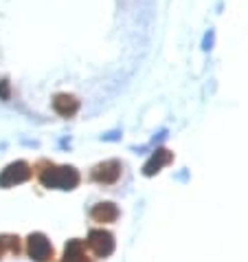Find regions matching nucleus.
I'll use <instances>...</instances> for the list:
<instances>
[{"label":"nucleus","instance_id":"1","mask_svg":"<svg viewBox=\"0 0 248 262\" xmlns=\"http://www.w3.org/2000/svg\"><path fill=\"white\" fill-rule=\"evenodd\" d=\"M40 181L48 190H75L79 185V172L70 165H51L40 174Z\"/></svg>","mask_w":248,"mask_h":262},{"label":"nucleus","instance_id":"2","mask_svg":"<svg viewBox=\"0 0 248 262\" xmlns=\"http://www.w3.org/2000/svg\"><path fill=\"white\" fill-rule=\"evenodd\" d=\"M29 179H31V167L24 161H16V163L7 165L3 174H0V187H16Z\"/></svg>","mask_w":248,"mask_h":262},{"label":"nucleus","instance_id":"3","mask_svg":"<svg viewBox=\"0 0 248 262\" xmlns=\"http://www.w3.org/2000/svg\"><path fill=\"white\" fill-rule=\"evenodd\" d=\"M88 245L97 258H108L114 251V236L106 229H92L88 234Z\"/></svg>","mask_w":248,"mask_h":262},{"label":"nucleus","instance_id":"4","mask_svg":"<svg viewBox=\"0 0 248 262\" xmlns=\"http://www.w3.org/2000/svg\"><path fill=\"white\" fill-rule=\"evenodd\" d=\"M27 251L35 262H48L53 258V247L44 234H31L27 238Z\"/></svg>","mask_w":248,"mask_h":262},{"label":"nucleus","instance_id":"5","mask_svg":"<svg viewBox=\"0 0 248 262\" xmlns=\"http://www.w3.org/2000/svg\"><path fill=\"white\" fill-rule=\"evenodd\" d=\"M121 177V163L119 161H104L99 163L97 167L92 170V179L97 183H104V185H110V183H116V179Z\"/></svg>","mask_w":248,"mask_h":262},{"label":"nucleus","instance_id":"6","mask_svg":"<svg viewBox=\"0 0 248 262\" xmlns=\"http://www.w3.org/2000/svg\"><path fill=\"white\" fill-rule=\"evenodd\" d=\"M171 161H173V157H171L169 150H156L154 155L150 157V161L145 163V167H143L145 177H154L156 172H160L165 165H169Z\"/></svg>","mask_w":248,"mask_h":262},{"label":"nucleus","instance_id":"7","mask_svg":"<svg viewBox=\"0 0 248 262\" xmlns=\"http://www.w3.org/2000/svg\"><path fill=\"white\" fill-rule=\"evenodd\" d=\"M90 216L94 223H114L119 218V209H116L114 203H99V205L92 207Z\"/></svg>","mask_w":248,"mask_h":262},{"label":"nucleus","instance_id":"8","mask_svg":"<svg viewBox=\"0 0 248 262\" xmlns=\"http://www.w3.org/2000/svg\"><path fill=\"white\" fill-rule=\"evenodd\" d=\"M53 108L62 115V117H72V115L77 113V108H79V101L72 95L60 93V95H55V99H53Z\"/></svg>","mask_w":248,"mask_h":262},{"label":"nucleus","instance_id":"9","mask_svg":"<svg viewBox=\"0 0 248 262\" xmlns=\"http://www.w3.org/2000/svg\"><path fill=\"white\" fill-rule=\"evenodd\" d=\"M62 262H88L82 240H68V245L64 247V260Z\"/></svg>","mask_w":248,"mask_h":262},{"label":"nucleus","instance_id":"10","mask_svg":"<svg viewBox=\"0 0 248 262\" xmlns=\"http://www.w3.org/2000/svg\"><path fill=\"white\" fill-rule=\"evenodd\" d=\"M7 243H9L7 238H0V258H3V256H5V251H7Z\"/></svg>","mask_w":248,"mask_h":262}]
</instances>
